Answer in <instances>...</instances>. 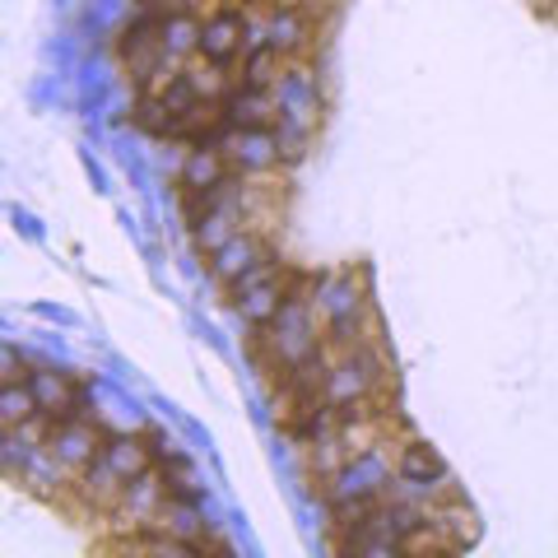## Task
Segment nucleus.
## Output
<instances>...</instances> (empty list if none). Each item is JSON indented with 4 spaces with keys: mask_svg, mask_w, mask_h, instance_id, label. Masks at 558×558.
I'll return each instance as SVG.
<instances>
[{
    "mask_svg": "<svg viewBox=\"0 0 558 558\" xmlns=\"http://www.w3.org/2000/svg\"><path fill=\"white\" fill-rule=\"evenodd\" d=\"M266 43H275L284 57H312L322 43V24H317V5L312 0H275L266 5Z\"/></svg>",
    "mask_w": 558,
    "mask_h": 558,
    "instance_id": "obj_1",
    "label": "nucleus"
},
{
    "mask_svg": "<svg viewBox=\"0 0 558 558\" xmlns=\"http://www.w3.org/2000/svg\"><path fill=\"white\" fill-rule=\"evenodd\" d=\"M108 438H112V433L102 428L94 414H70V418H57V428H51V438H47V451L61 461L65 475L75 480L80 470H89L102 457Z\"/></svg>",
    "mask_w": 558,
    "mask_h": 558,
    "instance_id": "obj_2",
    "label": "nucleus"
},
{
    "mask_svg": "<svg viewBox=\"0 0 558 558\" xmlns=\"http://www.w3.org/2000/svg\"><path fill=\"white\" fill-rule=\"evenodd\" d=\"M168 480L159 475V465L145 470V475H135L126 480V488H121V498H117V508H112V526L121 531H145L154 526V521L163 517L168 508Z\"/></svg>",
    "mask_w": 558,
    "mask_h": 558,
    "instance_id": "obj_3",
    "label": "nucleus"
},
{
    "mask_svg": "<svg viewBox=\"0 0 558 558\" xmlns=\"http://www.w3.org/2000/svg\"><path fill=\"white\" fill-rule=\"evenodd\" d=\"M247 43H252V20L242 14V5H223L209 20H201V57L209 61L238 65Z\"/></svg>",
    "mask_w": 558,
    "mask_h": 558,
    "instance_id": "obj_4",
    "label": "nucleus"
},
{
    "mask_svg": "<svg viewBox=\"0 0 558 558\" xmlns=\"http://www.w3.org/2000/svg\"><path fill=\"white\" fill-rule=\"evenodd\" d=\"M219 145H223V154H229L238 178H247V172H275L279 163H284L279 131H242V126H233Z\"/></svg>",
    "mask_w": 558,
    "mask_h": 558,
    "instance_id": "obj_5",
    "label": "nucleus"
},
{
    "mask_svg": "<svg viewBox=\"0 0 558 558\" xmlns=\"http://www.w3.org/2000/svg\"><path fill=\"white\" fill-rule=\"evenodd\" d=\"M28 391L38 400V410L51 414V418H70V414H84V381L70 377V373H57V368H33L28 373Z\"/></svg>",
    "mask_w": 558,
    "mask_h": 558,
    "instance_id": "obj_6",
    "label": "nucleus"
},
{
    "mask_svg": "<svg viewBox=\"0 0 558 558\" xmlns=\"http://www.w3.org/2000/svg\"><path fill=\"white\" fill-rule=\"evenodd\" d=\"M229 131H233L229 102L201 98V102H191V108L178 117V126H172V140H182V145H219V140L229 135Z\"/></svg>",
    "mask_w": 558,
    "mask_h": 558,
    "instance_id": "obj_7",
    "label": "nucleus"
},
{
    "mask_svg": "<svg viewBox=\"0 0 558 558\" xmlns=\"http://www.w3.org/2000/svg\"><path fill=\"white\" fill-rule=\"evenodd\" d=\"M238 172L229 163V154H223V145H191L186 149V163L178 172V186L182 191H215L223 182H233Z\"/></svg>",
    "mask_w": 558,
    "mask_h": 558,
    "instance_id": "obj_8",
    "label": "nucleus"
},
{
    "mask_svg": "<svg viewBox=\"0 0 558 558\" xmlns=\"http://www.w3.org/2000/svg\"><path fill=\"white\" fill-rule=\"evenodd\" d=\"M98 461L108 465L121 484L145 475V470H154V433H117V438H108Z\"/></svg>",
    "mask_w": 558,
    "mask_h": 558,
    "instance_id": "obj_9",
    "label": "nucleus"
},
{
    "mask_svg": "<svg viewBox=\"0 0 558 558\" xmlns=\"http://www.w3.org/2000/svg\"><path fill=\"white\" fill-rule=\"evenodd\" d=\"M270 256V242H266V233H256V229H242L229 247H219L215 256H205L209 260V275L219 279V284H233V279L247 270V266H256V260H266Z\"/></svg>",
    "mask_w": 558,
    "mask_h": 558,
    "instance_id": "obj_10",
    "label": "nucleus"
},
{
    "mask_svg": "<svg viewBox=\"0 0 558 558\" xmlns=\"http://www.w3.org/2000/svg\"><path fill=\"white\" fill-rule=\"evenodd\" d=\"M229 112H233V126H242V131H275L279 121H284L279 94L256 89V84H242V89L229 98Z\"/></svg>",
    "mask_w": 558,
    "mask_h": 558,
    "instance_id": "obj_11",
    "label": "nucleus"
},
{
    "mask_svg": "<svg viewBox=\"0 0 558 558\" xmlns=\"http://www.w3.org/2000/svg\"><path fill=\"white\" fill-rule=\"evenodd\" d=\"M396 475H400V484H410V488H424L428 494V484H438L442 475H447V461L433 451L424 438H410L400 442V451H396ZM428 502V498H424Z\"/></svg>",
    "mask_w": 558,
    "mask_h": 558,
    "instance_id": "obj_12",
    "label": "nucleus"
},
{
    "mask_svg": "<svg viewBox=\"0 0 558 558\" xmlns=\"http://www.w3.org/2000/svg\"><path fill=\"white\" fill-rule=\"evenodd\" d=\"M428 521L442 531V539L451 545V554L465 549V545H475V539H480V521H475V512H470V502H465V498L433 502V508H428Z\"/></svg>",
    "mask_w": 558,
    "mask_h": 558,
    "instance_id": "obj_13",
    "label": "nucleus"
},
{
    "mask_svg": "<svg viewBox=\"0 0 558 558\" xmlns=\"http://www.w3.org/2000/svg\"><path fill=\"white\" fill-rule=\"evenodd\" d=\"M33 414H38V400H33L28 381H0V424H5V433L28 424Z\"/></svg>",
    "mask_w": 558,
    "mask_h": 558,
    "instance_id": "obj_14",
    "label": "nucleus"
},
{
    "mask_svg": "<svg viewBox=\"0 0 558 558\" xmlns=\"http://www.w3.org/2000/svg\"><path fill=\"white\" fill-rule=\"evenodd\" d=\"M0 381H28L24 359H14V349H5V377H0Z\"/></svg>",
    "mask_w": 558,
    "mask_h": 558,
    "instance_id": "obj_15",
    "label": "nucleus"
},
{
    "mask_svg": "<svg viewBox=\"0 0 558 558\" xmlns=\"http://www.w3.org/2000/svg\"><path fill=\"white\" fill-rule=\"evenodd\" d=\"M256 5H275V0H256Z\"/></svg>",
    "mask_w": 558,
    "mask_h": 558,
    "instance_id": "obj_16",
    "label": "nucleus"
}]
</instances>
